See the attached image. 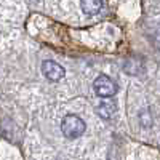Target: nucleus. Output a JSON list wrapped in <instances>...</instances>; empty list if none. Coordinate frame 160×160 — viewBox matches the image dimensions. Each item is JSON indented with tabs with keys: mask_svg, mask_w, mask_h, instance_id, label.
Masks as SVG:
<instances>
[{
	"mask_svg": "<svg viewBox=\"0 0 160 160\" xmlns=\"http://www.w3.org/2000/svg\"><path fill=\"white\" fill-rule=\"evenodd\" d=\"M85 128H87L85 122L75 114L66 115L61 122V130L64 133V136L69 138V139H75L78 136H82L85 133Z\"/></svg>",
	"mask_w": 160,
	"mask_h": 160,
	"instance_id": "f257e3e1",
	"label": "nucleus"
},
{
	"mask_svg": "<svg viewBox=\"0 0 160 160\" xmlns=\"http://www.w3.org/2000/svg\"><path fill=\"white\" fill-rule=\"evenodd\" d=\"M93 90H95V93L99 98H111L117 93V85L111 77L101 74L93 82Z\"/></svg>",
	"mask_w": 160,
	"mask_h": 160,
	"instance_id": "f03ea898",
	"label": "nucleus"
},
{
	"mask_svg": "<svg viewBox=\"0 0 160 160\" xmlns=\"http://www.w3.org/2000/svg\"><path fill=\"white\" fill-rule=\"evenodd\" d=\"M42 72H43V75H45L48 80H51V82H58V80H61V78L64 77V74H66V71H64L62 66H59V64L55 62V61H43V64H42Z\"/></svg>",
	"mask_w": 160,
	"mask_h": 160,
	"instance_id": "7ed1b4c3",
	"label": "nucleus"
},
{
	"mask_svg": "<svg viewBox=\"0 0 160 160\" xmlns=\"http://www.w3.org/2000/svg\"><path fill=\"white\" fill-rule=\"evenodd\" d=\"M80 7H82V11L88 16L98 15L102 8V0H80Z\"/></svg>",
	"mask_w": 160,
	"mask_h": 160,
	"instance_id": "20e7f679",
	"label": "nucleus"
},
{
	"mask_svg": "<svg viewBox=\"0 0 160 160\" xmlns=\"http://www.w3.org/2000/svg\"><path fill=\"white\" fill-rule=\"evenodd\" d=\"M115 111H117L115 102H114L112 99H108V98H106V99L98 106V114H99V117H102V118H111V117L115 114Z\"/></svg>",
	"mask_w": 160,
	"mask_h": 160,
	"instance_id": "39448f33",
	"label": "nucleus"
}]
</instances>
